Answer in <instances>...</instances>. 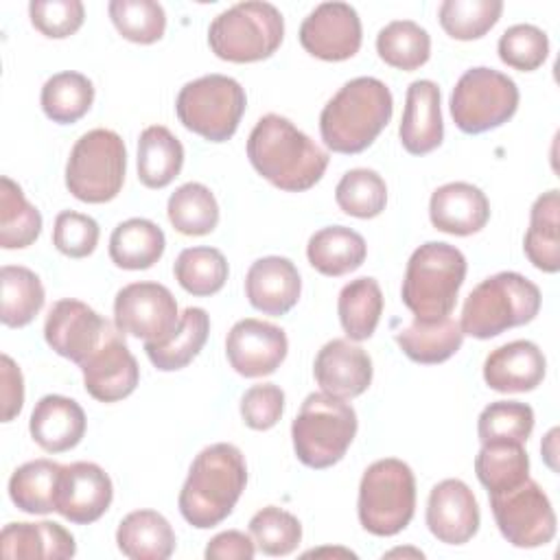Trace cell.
Returning <instances> with one entry per match:
<instances>
[{
	"mask_svg": "<svg viewBox=\"0 0 560 560\" xmlns=\"http://www.w3.org/2000/svg\"><path fill=\"white\" fill-rule=\"evenodd\" d=\"M247 158L258 175L287 192L313 188L328 166V153L280 114H267L254 125Z\"/></svg>",
	"mask_w": 560,
	"mask_h": 560,
	"instance_id": "cell-1",
	"label": "cell"
},
{
	"mask_svg": "<svg viewBox=\"0 0 560 560\" xmlns=\"http://www.w3.org/2000/svg\"><path fill=\"white\" fill-rule=\"evenodd\" d=\"M247 483L243 453L228 442H217L199 451L188 468L179 490V512L197 529H210L223 523Z\"/></svg>",
	"mask_w": 560,
	"mask_h": 560,
	"instance_id": "cell-2",
	"label": "cell"
},
{
	"mask_svg": "<svg viewBox=\"0 0 560 560\" xmlns=\"http://www.w3.org/2000/svg\"><path fill=\"white\" fill-rule=\"evenodd\" d=\"M392 112L394 98L381 79H350L319 114L322 140L335 153H361L387 127Z\"/></svg>",
	"mask_w": 560,
	"mask_h": 560,
	"instance_id": "cell-3",
	"label": "cell"
},
{
	"mask_svg": "<svg viewBox=\"0 0 560 560\" xmlns=\"http://www.w3.org/2000/svg\"><path fill=\"white\" fill-rule=\"evenodd\" d=\"M466 278V256L448 243L429 241L407 262L400 298L418 319H442L455 308Z\"/></svg>",
	"mask_w": 560,
	"mask_h": 560,
	"instance_id": "cell-4",
	"label": "cell"
},
{
	"mask_svg": "<svg viewBox=\"0 0 560 560\" xmlns=\"http://www.w3.org/2000/svg\"><path fill=\"white\" fill-rule=\"evenodd\" d=\"M540 289L516 271H501L481 280L462 308V332L490 339L508 328L529 324L540 311Z\"/></svg>",
	"mask_w": 560,
	"mask_h": 560,
	"instance_id": "cell-5",
	"label": "cell"
},
{
	"mask_svg": "<svg viewBox=\"0 0 560 560\" xmlns=\"http://www.w3.org/2000/svg\"><path fill=\"white\" fill-rule=\"evenodd\" d=\"M357 427V413L348 402L324 392H313L304 398L291 424L293 451L308 468H330L350 448Z\"/></svg>",
	"mask_w": 560,
	"mask_h": 560,
	"instance_id": "cell-6",
	"label": "cell"
},
{
	"mask_svg": "<svg viewBox=\"0 0 560 560\" xmlns=\"http://www.w3.org/2000/svg\"><path fill=\"white\" fill-rule=\"evenodd\" d=\"M284 37V18L271 2L247 0L221 11L208 28L210 50L232 63L271 57Z\"/></svg>",
	"mask_w": 560,
	"mask_h": 560,
	"instance_id": "cell-7",
	"label": "cell"
},
{
	"mask_svg": "<svg viewBox=\"0 0 560 560\" xmlns=\"http://www.w3.org/2000/svg\"><path fill=\"white\" fill-rule=\"evenodd\" d=\"M357 512L361 527L374 536L402 532L416 512V477L411 468L396 457L370 464L359 483Z\"/></svg>",
	"mask_w": 560,
	"mask_h": 560,
	"instance_id": "cell-8",
	"label": "cell"
},
{
	"mask_svg": "<svg viewBox=\"0 0 560 560\" xmlns=\"http://www.w3.org/2000/svg\"><path fill=\"white\" fill-rule=\"evenodd\" d=\"M127 149L112 129H92L83 133L66 164V188L85 203L112 201L125 182Z\"/></svg>",
	"mask_w": 560,
	"mask_h": 560,
	"instance_id": "cell-9",
	"label": "cell"
},
{
	"mask_svg": "<svg viewBox=\"0 0 560 560\" xmlns=\"http://www.w3.org/2000/svg\"><path fill=\"white\" fill-rule=\"evenodd\" d=\"M245 105V90L225 74H206L188 81L175 98L179 122L210 142H225L236 133Z\"/></svg>",
	"mask_w": 560,
	"mask_h": 560,
	"instance_id": "cell-10",
	"label": "cell"
},
{
	"mask_svg": "<svg viewBox=\"0 0 560 560\" xmlns=\"http://www.w3.org/2000/svg\"><path fill=\"white\" fill-rule=\"evenodd\" d=\"M451 116L459 131L483 133L508 122L518 107L516 83L486 66L466 70L451 92Z\"/></svg>",
	"mask_w": 560,
	"mask_h": 560,
	"instance_id": "cell-11",
	"label": "cell"
},
{
	"mask_svg": "<svg viewBox=\"0 0 560 560\" xmlns=\"http://www.w3.org/2000/svg\"><path fill=\"white\" fill-rule=\"evenodd\" d=\"M488 497L494 523L510 545L534 549L553 540L556 512L534 479L527 477L523 483L510 490L488 492Z\"/></svg>",
	"mask_w": 560,
	"mask_h": 560,
	"instance_id": "cell-12",
	"label": "cell"
},
{
	"mask_svg": "<svg viewBox=\"0 0 560 560\" xmlns=\"http://www.w3.org/2000/svg\"><path fill=\"white\" fill-rule=\"evenodd\" d=\"M179 324L177 302L160 282H131L116 293L114 326L122 335L164 343Z\"/></svg>",
	"mask_w": 560,
	"mask_h": 560,
	"instance_id": "cell-13",
	"label": "cell"
},
{
	"mask_svg": "<svg viewBox=\"0 0 560 560\" xmlns=\"http://www.w3.org/2000/svg\"><path fill=\"white\" fill-rule=\"evenodd\" d=\"M363 39L361 20L348 2L317 4L300 26L302 48L324 61H343L359 52Z\"/></svg>",
	"mask_w": 560,
	"mask_h": 560,
	"instance_id": "cell-14",
	"label": "cell"
},
{
	"mask_svg": "<svg viewBox=\"0 0 560 560\" xmlns=\"http://www.w3.org/2000/svg\"><path fill=\"white\" fill-rule=\"evenodd\" d=\"M109 322L81 300H57L44 324L46 343L63 359L81 365L105 339Z\"/></svg>",
	"mask_w": 560,
	"mask_h": 560,
	"instance_id": "cell-15",
	"label": "cell"
},
{
	"mask_svg": "<svg viewBox=\"0 0 560 560\" xmlns=\"http://www.w3.org/2000/svg\"><path fill=\"white\" fill-rule=\"evenodd\" d=\"M79 368L83 372L85 392L98 402L127 398L140 381L138 361L116 326H109L101 346Z\"/></svg>",
	"mask_w": 560,
	"mask_h": 560,
	"instance_id": "cell-16",
	"label": "cell"
},
{
	"mask_svg": "<svg viewBox=\"0 0 560 560\" xmlns=\"http://www.w3.org/2000/svg\"><path fill=\"white\" fill-rule=\"evenodd\" d=\"M289 350L287 335L280 326L245 317L238 319L225 339V354L232 370L245 378L273 374Z\"/></svg>",
	"mask_w": 560,
	"mask_h": 560,
	"instance_id": "cell-17",
	"label": "cell"
},
{
	"mask_svg": "<svg viewBox=\"0 0 560 560\" xmlns=\"http://www.w3.org/2000/svg\"><path fill=\"white\" fill-rule=\"evenodd\" d=\"M114 499L109 475L94 462H74L61 466L55 512L77 525L98 521Z\"/></svg>",
	"mask_w": 560,
	"mask_h": 560,
	"instance_id": "cell-18",
	"label": "cell"
},
{
	"mask_svg": "<svg viewBox=\"0 0 560 560\" xmlns=\"http://www.w3.org/2000/svg\"><path fill=\"white\" fill-rule=\"evenodd\" d=\"M481 523L479 503L462 479L435 483L427 501V527L444 545L468 542Z\"/></svg>",
	"mask_w": 560,
	"mask_h": 560,
	"instance_id": "cell-19",
	"label": "cell"
},
{
	"mask_svg": "<svg viewBox=\"0 0 560 560\" xmlns=\"http://www.w3.org/2000/svg\"><path fill=\"white\" fill-rule=\"evenodd\" d=\"M313 374L324 394L341 400L357 398L372 383V359L350 339H330L317 352Z\"/></svg>",
	"mask_w": 560,
	"mask_h": 560,
	"instance_id": "cell-20",
	"label": "cell"
},
{
	"mask_svg": "<svg viewBox=\"0 0 560 560\" xmlns=\"http://www.w3.org/2000/svg\"><path fill=\"white\" fill-rule=\"evenodd\" d=\"M547 372L542 350L527 339H516L494 348L483 361V381L501 394H521L536 389Z\"/></svg>",
	"mask_w": 560,
	"mask_h": 560,
	"instance_id": "cell-21",
	"label": "cell"
},
{
	"mask_svg": "<svg viewBox=\"0 0 560 560\" xmlns=\"http://www.w3.org/2000/svg\"><path fill=\"white\" fill-rule=\"evenodd\" d=\"M302 291L298 267L284 256H265L252 262L245 276V295L249 304L265 313L280 317L289 313Z\"/></svg>",
	"mask_w": 560,
	"mask_h": 560,
	"instance_id": "cell-22",
	"label": "cell"
},
{
	"mask_svg": "<svg viewBox=\"0 0 560 560\" xmlns=\"http://www.w3.org/2000/svg\"><path fill=\"white\" fill-rule=\"evenodd\" d=\"M407 153L424 155L442 144L444 122L440 112V88L429 79L411 81L405 94V112L398 127Z\"/></svg>",
	"mask_w": 560,
	"mask_h": 560,
	"instance_id": "cell-23",
	"label": "cell"
},
{
	"mask_svg": "<svg viewBox=\"0 0 560 560\" xmlns=\"http://www.w3.org/2000/svg\"><path fill=\"white\" fill-rule=\"evenodd\" d=\"M429 219L440 232L468 236L486 228L490 219V201L481 188L468 182H448L433 190Z\"/></svg>",
	"mask_w": 560,
	"mask_h": 560,
	"instance_id": "cell-24",
	"label": "cell"
},
{
	"mask_svg": "<svg viewBox=\"0 0 560 560\" xmlns=\"http://www.w3.org/2000/svg\"><path fill=\"white\" fill-rule=\"evenodd\" d=\"M85 424V413L77 400L48 394L35 402L28 431L35 444L46 453H63L83 440Z\"/></svg>",
	"mask_w": 560,
	"mask_h": 560,
	"instance_id": "cell-25",
	"label": "cell"
},
{
	"mask_svg": "<svg viewBox=\"0 0 560 560\" xmlns=\"http://www.w3.org/2000/svg\"><path fill=\"white\" fill-rule=\"evenodd\" d=\"M0 551L9 560H66L77 553V542L55 521L9 523L0 534Z\"/></svg>",
	"mask_w": 560,
	"mask_h": 560,
	"instance_id": "cell-26",
	"label": "cell"
},
{
	"mask_svg": "<svg viewBox=\"0 0 560 560\" xmlns=\"http://www.w3.org/2000/svg\"><path fill=\"white\" fill-rule=\"evenodd\" d=\"M116 545L131 560H166L175 551V532L160 512L136 510L118 523Z\"/></svg>",
	"mask_w": 560,
	"mask_h": 560,
	"instance_id": "cell-27",
	"label": "cell"
},
{
	"mask_svg": "<svg viewBox=\"0 0 560 560\" xmlns=\"http://www.w3.org/2000/svg\"><path fill=\"white\" fill-rule=\"evenodd\" d=\"M365 238L346 225H328L317 230L306 245L311 267L324 276L339 278L359 269L365 260Z\"/></svg>",
	"mask_w": 560,
	"mask_h": 560,
	"instance_id": "cell-28",
	"label": "cell"
},
{
	"mask_svg": "<svg viewBox=\"0 0 560 560\" xmlns=\"http://www.w3.org/2000/svg\"><path fill=\"white\" fill-rule=\"evenodd\" d=\"M464 341V332L459 322L451 315L442 319H418L396 332V343L400 346L402 354L416 363L433 365L451 359Z\"/></svg>",
	"mask_w": 560,
	"mask_h": 560,
	"instance_id": "cell-29",
	"label": "cell"
},
{
	"mask_svg": "<svg viewBox=\"0 0 560 560\" xmlns=\"http://www.w3.org/2000/svg\"><path fill=\"white\" fill-rule=\"evenodd\" d=\"M523 249L536 269L545 273L560 269V195L556 188L534 201Z\"/></svg>",
	"mask_w": 560,
	"mask_h": 560,
	"instance_id": "cell-30",
	"label": "cell"
},
{
	"mask_svg": "<svg viewBox=\"0 0 560 560\" xmlns=\"http://www.w3.org/2000/svg\"><path fill=\"white\" fill-rule=\"evenodd\" d=\"M166 247L160 225L149 219H127L118 223L109 236V258L116 267L140 271L153 267Z\"/></svg>",
	"mask_w": 560,
	"mask_h": 560,
	"instance_id": "cell-31",
	"label": "cell"
},
{
	"mask_svg": "<svg viewBox=\"0 0 560 560\" xmlns=\"http://www.w3.org/2000/svg\"><path fill=\"white\" fill-rule=\"evenodd\" d=\"M184 166L182 142L162 125L147 127L138 138V179L147 188L168 186Z\"/></svg>",
	"mask_w": 560,
	"mask_h": 560,
	"instance_id": "cell-32",
	"label": "cell"
},
{
	"mask_svg": "<svg viewBox=\"0 0 560 560\" xmlns=\"http://www.w3.org/2000/svg\"><path fill=\"white\" fill-rule=\"evenodd\" d=\"M210 332V317L199 306H188L177 324L173 337L164 343H149L144 341V352L149 361L162 370L173 372L186 368L203 348Z\"/></svg>",
	"mask_w": 560,
	"mask_h": 560,
	"instance_id": "cell-33",
	"label": "cell"
},
{
	"mask_svg": "<svg viewBox=\"0 0 560 560\" xmlns=\"http://www.w3.org/2000/svg\"><path fill=\"white\" fill-rule=\"evenodd\" d=\"M337 313H339L341 328L350 341L370 339L374 335L381 313H383L381 284L370 276L350 280L339 291Z\"/></svg>",
	"mask_w": 560,
	"mask_h": 560,
	"instance_id": "cell-34",
	"label": "cell"
},
{
	"mask_svg": "<svg viewBox=\"0 0 560 560\" xmlns=\"http://www.w3.org/2000/svg\"><path fill=\"white\" fill-rule=\"evenodd\" d=\"M2 306L0 319L9 328H22L42 311L46 293L39 276L22 265H4L0 269Z\"/></svg>",
	"mask_w": 560,
	"mask_h": 560,
	"instance_id": "cell-35",
	"label": "cell"
},
{
	"mask_svg": "<svg viewBox=\"0 0 560 560\" xmlns=\"http://www.w3.org/2000/svg\"><path fill=\"white\" fill-rule=\"evenodd\" d=\"M61 464L52 459H33L18 466L9 479V497L26 514L55 512V494Z\"/></svg>",
	"mask_w": 560,
	"mask_h": 560,
	"instance_id": "cell-36",
	"label": "cell"
},
{
	"mask_svg": "<svg viewBox=\"0 0 560 560\" xmlns=\"http://www.w3.org/2000/svg\"><path fill=\"white\" fill-rule=\"evenodd\" d=\"M42 109L59 125H72L83 118L94 103L92 81L74 70H63L46 79L42 85Z\"/></svg>",
	"mask_w": 560,
	"mask_h": 560,
	"instance_id": "cell-37",
	"label": "cell"
},
{
	"mask_svg": "<svg viewBox=\"0 0 560 560\" xmlns=\"http://www.w3.org/2000/svg\"><path fill=\"white\" fill-rule=\"evenodd\" d=\"M42 232L39 210L24 197L22 188L7 175L0 177V247L22 249Z\"/></svg>",
	"mask_w": 560,
	"mask_h": 560,
	"instance_id": "cell-38",
	"label": "cell"
},
{
	"mask_svg": "<svg viewBox=\"0 0 560 560\" xmlns=\"http://www.w3.org/2000/svg\"><path fill=\"white\" fill-rule=\"evenodd\" d=\"M475 472L488 492L510 490L529 477V457L521 442H486L475 457Z\"/></svg>",
	"mask_w": 560,
	"mask_h": 560,
	"instance_id": "cell-39",
	"label": "cell"
},
{
	"mask_svg": "<svg viewBox=\"0 0 560 560\" xmlns=\"http://www.w3.org/2000/svg\"><path fill=\"white\" fill-rule=\"evenodd\" d=\"M166 214L179 234L203 236L210 234L219 223V203L208 186L188 182L168 197Z\"/></svg>",
	"mask_w": 560,
	"mask_h": 560,
	"instance_id": "cell-40",
	"label": "cell"
},
{
	"mask_svg": "<svg viewBox=\"0 0 560 560\" xmlns=\"http://www.w3.org/2000/svg\"><path fill=\"white\" fill-rule=\"evenodd\" d=\"M378 57L398 70H416L429 61L431 37L413 20H394L376 35Z\"/></svg>",
	"mask_w": 560,
	"mask_h": 560,
	"instance_id": "cell-41",
	"label": "cell"
},
{
	"mask_svg": "<svg viewBox=\"0 0 560 560\" xmlns=\"http://www.w3.org/2000/svg\"><path fill=\"white\" fill-rule=\"evenodd\" d=\"M175 280L190 295H214L228 280V260L214 247H186L173 265Z\"/></svg>",
	"mask_w": 560,
	"mask_h": 560,
	"instance_id": "cell-42",
	"label": "cell"
},
{
	"mask_svg": "<svg viewBox=\"0 0 560 560\" xmlns=\"http://www.w3.org/2000/svg\"><path fill=\"white\" fill-rule=\"evenodd\" d=\"M501 11V0H444L438 20L453 39L468 42L483 37L499 22Z\"/></svg>",
	"mask_w": 560,
	"mask_h": 560,
	"instance_id": "cell-43",
	"label": "cell"
},
{
	"mask_svg": "<svg viewBox=\"0 0 560 560\" xmlns=\"http://www.w3.org/2000/svg\"><path fill=\"white\" fill-rule=\"evenodd\" d=\"M335 201L350 217H378L387 203L385 179L372 168H352L339 179L335 188Z\"/></svg>",
	"mask_w": 560,
	"mask_h": 560,
	"instance_id": "cell-44",
	"label": "cell"
},
{
	"mask_svg": "<svg viewBox=\"0 0 560 560\" xmlns=\"http://www.w3.org/2000/svg\"><path fill=\"white\" fill-rule=\"evenodd\" d=\"M534 429V409L518 400H494L479 413V442H521L525 444Z\"/></svg>",
	"mask_w": 560,
	"mask_h": 560,
	"instance_id": "cell-45",
	"label": "cell"
},
{
	"mask_svg": "<svg viewBox=\"0 0 560 560\" xmlns=\"http://www.w3.org/2000/svg\"><path fill=\"white\" fill-rule=\"evenodd\" d=\"M249 536L265 556H289L302 540V525L291 512L267 505L252 516Z\"/></svg>",
	"mask_w": 560,
	"mask_h": 560,
	"instance_id": "cell-46",
	"label": "cell"
},
{
	"mask_svg": "<svg viewBox=\"0 0 560 560\" xmlns=\"http://www.w3.org/2000/svg\"><path fill=\"white\" fill-rule=\"evenodd\" d=\"M116 31L136 44H153L164 35L166 13L155 0H112L107 4Z\"/></svg>",
	"mask_w": 560,
	"mask_h": 560,
	"instance_id": "cell-47",
	"label": "cell"
},
{
	"mask_svg": "<svg viewBox=\"0 0 560 560\" xmlns=\"http://www.w3.org/2000/svg\"><path fill=\"white\" fill-rule=\"evenodd\" d=\"M549 37L534 24H514L499 37V59L521 72H532L545 63Z\"/></svg>",
	"mask_w": 560,
	"mask_h": 560,
	"instance_id": "cell-48",
	"label": "cell"
},
{
	"mask_svg": "<svg viewBox=\"0 0 560 560\" xmlns=\"http://www.w3.org/2000/svg\"><path fill=\"white\" fill-rule=\"evenodd\" d=\"M98 223L90 214L63 210L55 217L52 245L68 258H85L98 245Z\"/></svg>",
	"mask_w": 560,
	"mask_h": 560,
	"instance_id": "cell-49",
	"label": "cell"
},
{
	"mask_svg": "<svg viewBox=\"0 0 560 560\" xmlns=\"http://www.w3.org/2000/svg\"><path fill=\"white\" fill-rule=\"evenodd\" d=\"M28 15L31 24L42 35L63 39L81 28L85 9L79 0H33L28 4Z\"/></svg>",
	"mask_w": 560,
	"mask_h": 560,
	"instance_id": "cell-50",
	"label": "cell"
},
{
	"mask_svg": "<svg viewBox=\"0 0 560 560\" xmlns=\"http://www.w3.org/2000/svg\"><path fill=\"white\" fill-rule=\"evenodd\" d=\"M284 411V392L273 383H258L241 396V418L254 431H267L278 424Z\"/></svg>",
	"mask_w": 560,
	"mask_h": 560,
	"instance_id": "cell-51",
	"label": "cell"
},
{
	"mask_svg": "<svg viewBox=\"0 0 560 560\" xmlns=\"http://www.w3.org/2000/svg\"><path fill=\"white\" fill-rule=\"evenodd\" d=\"M254 553H256L254 540L238 529H228L217 534L214 538L208 540L203 551L208 560H252Z\"/></svg>",
	"mask_w": 560,
	"mask_h": 560,
	"instance_id": "cell-52",
	"label": "cell"
},
{
	"mask_svg": "<svg viewBox=\"0 0 560 560\" xmlns=\"http://www.w3.org/2000/svg\"><path fill=\"white\" fill-rule=\"evenodd\" d=\"M2 376V422H11L24 405V378L20 368L9 354L0 357Z\"/></svg>",
	"mask_w": 560,
	"mask_h": 560,
	"instance_id": "cell-53",
	"label": "cell"
},
{
	"mask_svg": "<svg viewBox=\"0 0 560 560\" xmlns=\"http://www.w3.org/2000/svg\"><path fill=\"white\" fill-rule=\"evenodd\" d=\"M556 435H558V429H551L549 431V435L545 438V444H542V455L547 457V464L556 470V464L551 462V457L556 455V448H553V444H556Z\"/></svg>",
	"mask_w": 560,
	"mask_h": 560,
	"instance_id": "cell-54",
	"label": "cell"
}]
</instances>
